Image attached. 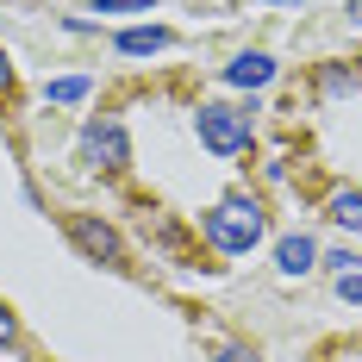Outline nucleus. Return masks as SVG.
<instances>
[{
    "label": "nucleus",
    "mask_w": 362,
    "mask_h": 362,
    "mask_svg": "<svg viewBox=\"0 0 362 362\" xmlns=\"http://www.w3.org/2000/svg\"><path fill=\"white\" fill-rule=\"evenodd\" d=\"M350 19H356V25H362V0H350Z\"/></svg>",
    "instance_id": "obj_16"
},
{
    "label": "nucleus",
    "mask_w": 362,
    "mask_h": 362,
    "mask_svg": "<svg viewBox=\"0 0 362 362\" xmlns=\"http://www.w3.org/2000/svg\"><path fill=\"white\" fill-rule=\"evenodd\" d=\"M313 238H281V250H275V262H281V275H306L313 269Z\"/></svg>",
    "instance_id": "obj_7"
},
{
    "label": "nucleus",
    "mask_w": 362,
    "mask_h": 362,
    "mask_svg": "<svg viewBox=\"0 0 362 362\" xmlns=\"http://www.w3.org/2000/svg\"><path fill=\"white\" fill-rule=\"evenodd\" d=\"M6 88H13V63H6V50H0V100H6Z\"/></svg>",
    "instance_id": "obj_15"
},
{
    "label": "nucleus",
    "mask_w": 362,
    "mask_h": 362,
    "mask_svg": "<svg viewBox=\"0 0 362 362\" xmlns=\"http://www.w3.org/2000/svg\"><path fill=\"white\" fill-rule=\"evenodd\" d=\"M269 75H275V63H269L262 50H244V57H231V69H225V81H231V88H262Z\"/></svg>",
    "instance_id": "obj_5"
},
{
    "label": "nucleus",
    "mask_w": 362,
    "mask_h": 362,
    "mask_svg": "<svg viewBox=\"0 0 362 362\" xmlns=\"http://www.w3.org/2000/svg\"><path fill=\"white\" fill-rule=\"evenodd\" d=\"M331 218H337L344 231H362V194H350V187L331 194Z\"/></svg>",
    "instance_id": "obj_8"
},
{
    "label": "nucleus",
    "mask_w": 362,
    "mask_h": 362,
    "mask_svg": "<svg viewBox=\"0 0 362 362\" xmlns=\"http://www.w3.org/2000/svg\"><path fill=\"white\" fill-rule=\"evenodd\" d=\"M13 337H19V319H13V313H6V300H0V344H13Z\"/></svg>",
    "instance_id": "obj_13"
},
{
    "label": "nucleus",
    "mask_w": 362,
    "mask_h": 362,
    "mask_svg": "<svg viewBox=\"0 0 362 362\" xmlns=\"http://www.w3.org/2000/svg\"><path fill=\"white\" fill-rule=\"evenodd\" d=\"M94 6H100V13H150L156 0H94Z\"/></svg>",
    "instance_id": "obj_11"
},
{
    "label": "nucleus",
    "mask_w": 362,
    "mask_h": 362,
    "mask_svg": "<svg viewBox=\"0 0 362 362\" xmlns=\"http://www.w3.org/2000/svg\"><path fill=\"white\" fill-rule=\"evenodd\" d=\"M356 88H362V81L350 69H325V94H356Z\"/></svg>",
    "instance_id": "obj_10"
},
{
    "label": "nucleus",
    "mask_w": 362,
    "mask_h": 362,
    "mask_svg": "<svg viewBox=\"0 0 362 362\" xmlns=\"http://www.w3.org/2000/svg\"><path fill=\"white\" fill-rule=\"evenodd\" d=\"M88 88H94V81H88V75H63V81H50V88H44V94H50V100H57V107H69V100H81V94H88Z\"/></svg>",
    "instance_id": "obj_9"
},
{
    "label": "nucleus",
    "mask_w": 362,
    "mask_h": 362,
    "mask_svg": "<svg viewBox=\"0 0 362 362\" xmlns=\"http://www.w3.org/2000/svg\"><path fill=\"white\" fill-rule=\"evenodd\" d=\"M81 150H88V163H94V169H125V163H132V144H125L119 119H94V125H88V138H81Z\"/></svg>",
    "instance_id": "obj_4"
},
{
    "label": "nucleus",
    "mask_w": 362,
    "mask_h": 362,
    "mask_svg": "<svg viewBox=\"0 0 362 362\" xmlns=\"http://www.w3.org/2000/svg\"><path fill=\"white\" fill-rule=\"evenodd\" d=\"M281 6H300V0H281Z\"/></svg>",
    "instance_id": "obj_17"
},
{
    "label": "nucleus",
    "mask_w": 362,
    "mask_h": 362,
    "mask_svg": "<svg viewBox=\"0 0 362 362\" xmlns=\"http://www.w3.org/2000/svg\"><path fill=\"white\" fill-rule=\"evenodd\" d=\"M69 238L81 256H94V262H107V269H125V244H119V231H112L107 218L94 213H69Z\"/></svg>",
    "instance_id": "obj_3"
},
{
    "label": "nucleus",
    "mask_w": 362,
    "mask_h": 362,
    "mask_svg": "<svg viewBox=\"0 0 362 362\" xmlns=\"http://www.w3.org/2000/svg\"><path fill=\"white\" fill-rule=\"evenodd\" d=\"M213 362H256V356H250V350H238V344H225V350H218Z\"/></svg>",
    "instance_id": "obj_14"
},
{
    "label": "nucleus",
    "mask_w": 362,
    "mask_h": 362,
    "mask_svg": "<svg viewBox=\"0 0 362 362\" xmlns=\"http://www.w3.org/2000/svg\"><path fill=\"white\" fill-rule=\"evenodd\" d=\"M194 132H200V144L218 150V156H238V150H250V112L238 107H200L194 112Z\"/></svg>",
    "instance_id": "obj_2"
},
{
    "label": "nucleus",
    "mask_w": 362,
    "mask_h": 362,
    "mask_svg": "<svg viewBox=\"0 0 362 362\" xmlns=\"http://www.w3.org/2000/svg\"><path fill=\"white\" fill-rule=\"evenodd\" d=\"M119 50L125 57H156V50H169V32L163 25H132V32H119Z\"/></svg>",
    "instance_id": "obj_6"
},
{
    "label": "nucleus",
    "mask_w": 362,
    "mask_h": 362,
    "mask_svg": "<svg viewBox=\"0 0 362 362\" xmlns=\"http://www.w3.org/2000/svg\"><path fill=\"white\" fill-rule=\"evenodd\" d=\"M262 231H269V213H262V200H250V194H225L213 213H206V238H213L225 256L256 250Z\"/></svg>",
    "instance_id": "obj_1"
},
{
    "label": "nucleus",
    "mask_w": 362,
    "mask_h": 362,
    "mask_svg": "<svg viewBox=\"0 0 362 362\" xmlns=\"http://www.w3.org/2000/svg\"><path fill=\"white\" fill-rule=\"evenodd\" d=\"M337 293H344L350 306H362V275H337Z\"/></svg>",
    "instance_id": "obj_12"
}]
</instances>
